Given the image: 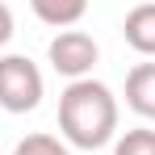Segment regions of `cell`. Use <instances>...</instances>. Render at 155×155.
<instances>
[{"label":"cell","mask_w":155,"mask_h":155,"mask_svg":"<svg viewBox=\"0 0 155 155\" xmlns=\"http://www.w3.org/2000/svg\"><path fill=\"white\" fill-rule=\"evenodd\" d=\"M59 130L63 143L80 151H97L117 138V97L101 80H71L59 97Z\"/></svg>","instance_id":"obj_1"},{"label":"cell","mask_w":155,"mask_h":155,"mask_svg":"<svg viewBox=\"0 0 155 155\" xmlns=\"http://www.w3.org/2000/svg\"><path fill=\"white\" fill-rule=\"evenodd\" d=\"M42 105V71L25 54L0 59V109L4 113H34Z\"/></svg>","instance_id":"obj_2"},{"label":"cell","mask_w":155,"mask_h":155,"mask_svg":"<svg viewBox=\"0 0 155 155\" xmlns=\"http://www.w3.org/2000/svg\"><path fill=\"white\" fill-rule=\"evenodd\" d=\"M46 59H51V67L59 71V76H67V80H88L92 67H97V59H101V46H97V38L84 34V29H63V34L51 38Z\"/></svg>","instance_id":"obj_3"},{"label":"cell","mask_w":155,"mask_h":155,"mask_svg":"<svg viewBox=\"0 0 155 155\" xmlns=\"http://www.w3.org/2000/svg\"><path fill=\"white\" fill-rule=\"evenodd\" d=\"M126 105L138 117L155 122V63H134L130 67V76H126Z\"/></svg>","instance_id":"obj_4"},{"label":"cell","mask_w":155,"mask_h":155,"mask_svg":"<svg viewBox=\"0 0 155 155\" xmlns=\"http://www.w3.org/2000/svg\"><path fill=\"white\" fill-rule=\"evenodd\" d=\"M122 34H126L130 51L155 59V4H134L122 21Z\"/></svg>","instance_id":"obj_5"},{"label":"cell","mask_w":155,"mask_h":155,"mask_svg":"<svg viewBox=\"0 0 155 155\" xmlns=\"http://www.w3.org/2000/svg\"><path fill=\"white\" fill-rule=\"evenodd\" d=\"M29 8H34V17L42 25L67 29V25H76L80 17L88 13V0H29Z\"/></svg>","instance_id":"obj_6"},{"label":"cell","mask_w":155,"mask_h":155,"mask_svg":"<svg viewBox=\"0 0 155 155\" xmlns=\"http://www.w3.org/2000/svg\"><path fill=\"white\" fill-rule=\"evenodd\" d=\"M113 155H155V130H126L113 138Z\"/></svg>","instance_id":"obj_7"},{"label":"cell","mask_w":155,"mask_h":155,"mask_svg":"<svg viewBox=\"0 0 155 155\" xmlns=\"http://www.w3.org/2000/svg\"><path fill=\"white\" fill-rule=\"evenodd\" d=\"M13 155H71V151H67V143H59L54 134H25Z\"/></svg>","instance_id":"obj_8"},{"label":"cell","mask_w":155,"mask_h":155,"mask_svg":"<svg viewBox=\"0 0 155 155\" xmlns=\"http://www.w3.org/2000/svg\"><path fill=\"white\" fill-rule=\"evenodd\" d=\"M8 38H13V8L0 0V46H8Z\"/></svg>","instance_id":"obj_9"}]
</instances>
